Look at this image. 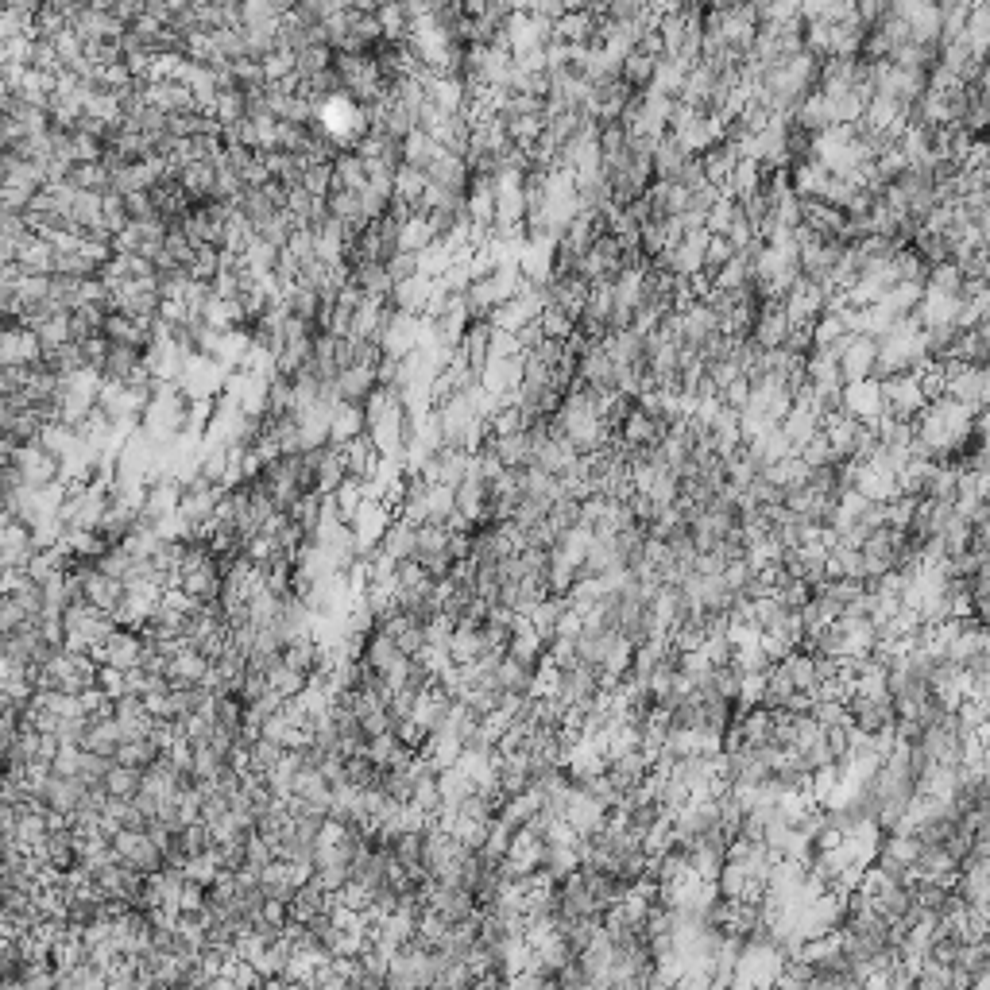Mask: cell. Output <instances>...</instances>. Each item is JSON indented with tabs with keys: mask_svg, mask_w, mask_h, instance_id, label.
<instances>
[{
	"mask_svg": "<svg viewBox=\"0 0 990 990\" xmlns=\"http://www.w3.org/2000/svg\"><path fill=\"white\" fill-rule=\"evenodd\" d=\"M120 743H124V731H120L117 716L93 720L89 731H86V739H82V747H86V751H97V755H105V758H117Z\"/></svg>",
	"mask_w": 990,
	"mask_h": 990,
	"instance_id": "obj_24",
	"label": "cell"
},
{
	"mask_svg": "<svg viewBox=\"0 0 990 990\" xmlns=\"http://www.w3.org/2000/svg\"><path fill=\"white\" fill-rule=\"evenodd\" d=\"M437 240L434 225H430V217L418 209V213H410L407 221H403V229H399V252H422V248H430Z\"/></svg>",
	"mask_w": 990,
	"mask_h": 990,
	"instance_id": "obj_26",
	"label": "cell"
},
{
	"mask_svg": "<svg viewBox=\"0 0 990 990\" xmlns=\"http://www.w3.org/2000/svg\"><path fill=\"white\" fill-rule=\"evenodd\" d=\"M789 337H793V321H789L782 298H766L755 325H751V341L758 349H786Z\"/></svg>",
	"mask_w": 990,
	"mask_h": 990,
	"instance_id": "obj_6",
	"label": "cell"
},
{
	"mask_svg": "<svg viewBox=\"0 0 990 990\" xmlns=\"http://www.w3.org/2000/svg\"><path fill=\"white\" fill-rule=\"evenodd\" d=\"M86 600L93 608H101V612L117 615L124 608V600H128V584L120 581V577H109V573H101V569H89L86 577Z\"/></svg>",
	"mask_w": 990,
	"mask_h": 990,
	"instance_id": "obj_13",
	"label": "cell"
},
{
	"mask_svg": "<svg viewBox=\"0 0 990 990\" xmlns=\"http://www.w3.org/2000/svg\"><path fill=\"white\" fill-rule=\"evenodd\" d=\"M39 360H43L39 333L31 325H24V321H8L4 325V337H0V368H8V364L28 368V364H39Z\"/></svg>",
	"mask_w": 990,
	"mask_h": 990,
	"instance_id": "obj_5",
	"label": "cell"
},
{
	"mask_svg": "<svg viewBox=\"0 0 990 990\" xmlns=\"http://www.w3.org/2000/svg\"><path fill=\"white\" fill-rule=\"evenodd\" d=\"M105 789H109V797H136V793L144 789V770H140V766L113 762V770L105 774Z\"/></svg>",
	"mask_w": 990,
	"mask_h": 990,
	"instance_id": "obj_28",
	"label": "cell"
},
{
	"mask_svg": "<svg viewBox=\"0 0 990 990\" xmlns=\"http://www.w3.org/2000/svg\"><path fill=\"white\" fill-rule=\"evenodd\" d=\"M66 182H70V186H78V190H93V194L113 190V175H109V167H105V163H74V171H70Z\"/></svg>",
	"mask_w": 990,
	"mask_h": 990,
	"instance_id": "obj_29",
	"label": "cell"
},
{
	"mask_svg": "<svg viewBox=\"0 0 990 990\" xmlns=\"http://www.w3.org/2000/svg\"><path fill=\"white\" fill-rule=\"evenodd\" d=\"M229 202H205V205H194L190 213H186V233L194 236L198 244H221L225 240V225H229Z\"/></svg>",
	"mask_w": 990,
	"mask_h": 990,
	"instance_id": "obj_9",
	"label": "cell"
},
{
	"mask_svg": "<svg viewBox=\"0 0 990 990\" xmlns=\"http://www.w3.org/2000/svg\"><path fill=\"white\" fill-rule=\"evenodd\" d=\"M372 12H376V20H379V28H383V39H387V43H407L410 24H414L410 0H379Z\"/></svg>",
	"mask_w": 990,
	"mask_h": 990,
	"instance_id": "obj_17",
	"label": "cell"
},
{
	"mask_svg": "<svg viewBox=\"0 0 990 990\" xmlns=\"http://www.w3.org/2000/svg\"><path fill=\"white\" fill-rule=\"evenodd\" d=\"M441 155H445V147L437 144V136L426 132V128H414L407 140H403V163L426 171V175H430V167H434Z\"/></svg>",
	"mask_w": 990,
	"mask_h": 990,
	"instance_id": "obj_19",
	"label": "cell"
},
{
	"mask_svg": "<svg viewBox=\"0 0 990 990\" xmlns=\"http://www.w3.org/2000/svg\"><path fill=\"white\" fill-rule=\"evenodd\" d=\"M840 372L844 379H867L878 376V337L871 333H851L847 345L840 349Z\"/></svg>",
	"mask_w": 990,
	"mask_h": 990,
	"instance_id": "obj_8",
	"label": "cell"
},
{
	"mask_svg": "<svg viewBox=\"0 0 990 990\" xmlns=\"http://www.w3.org/2000/svg\"><path fill=\"white\" fill-rule=\"evenodd\" d=\"M93 658L101 662V666H113V670H140V662H144V635H140V627H124L120 623L117 631L105 639V646H97L93 650Z\"/></svg>",
	"mask_w": 990,
	"mask_h": 990,
	"instance_id": "obj_4",
	"label": "cell"
},
{
	"mask_svg": "<svg viewBox=\"0 0 990 990\" xmlns=\"http://www.w3.org/2000/svg\"><path fill=\"white\" fill-rule=\"evenodd\" d=\"M124 202H128V217H132V221L159 217V209H155V194H151V190H132V194H124Z\"/></svg>",
	"mask_w": 990,
	"mask_h": 990,
	"instance_id": "obj_32",
	"label": "cell"
},
{
	"mask_svg": "<svg viewBox=\"0 0 990 990\" xmlns=\"http://www.w3.org/2000/svg\"><path fill=\"white\" fill-rule=\"evenodd\" d=\"M368 434V410L364 403H349V399H341L333 414H329V441H337V445H349L356 437Z\"/></svg>",
	"mask_w": 990,
	"mask_h": 990,
	"instance_id": "obj_14",
	"label": "cell"
},
{
	"mask_svg": "<svg viewBox=\"0 0 990 990\" xmlns=\"http://www.w3.org/2000/svg\"><path fill=\"white\" fill-rule=\"evenodd\" d=\"M437 786H441V801H445V809H457L461 801H465L468 793L476 789V782L468 778L465 770L453 762V766H441V774H437Z\"/></svg>",
	"mask_w": 990,
	"mask_h": 990,
	"instance_id": "obj_27",
	"label": "cell"
},
{
	"mask_svg": "<svg viewBox=\"0 0 990 990\" xmlns=\"http://www.w3.org/2000/svg\"><path fill=\"white\" fill-rule=\"evenodd\" d=\"M82 793H86V782H82V778H74V774H59V770H51V774H47V782H43V789H39L35 797H43V805H47L51 813H66V816H74V809H78V801H82Z\"/></svg>",
	"mask_w": 990,
	"mask_h": 990,
	"instance_id": "obj_12",
	"label": "cell"
},
{
	"mask_svg": "<svg viewBox=\"0 0 990 990\" xmlns=\"http://www.w3.org/2000/svg\"><path fill=\"white\" fill-rule=\"evenodd\" d=\"M144 97H147V105H155V109L167 113V117H178V113L198 109L194 89L186 86V82H178V78H155V82H144Z\"/></svg>",
	"mask_w": 990,
	"mask_h": 990,
	"instance_id": "obj_10",
	"label": "cell"
},
{
	"mask_svg": "<svg viewBox=\"0 0 990 990\" xmlns=\"http://www.w3.org/2000/svg\"><path fill=\"white\" fill-rule=\"evenodd\" d=\"M395 519V511H391V503L387 499H379V495H368L356 511H352V534H356V542H360V554L372 557V550L379 546V538H383V530L391 526Z\"/></svg>",
	"mask_w": 990,
	"mask_h": 990,
	"instance_id": "obj_3",
	"label": "cell"
},
{
	"mask_svg": "<svg viewBox=\"0 0 990 990\" xmlns=\"http://www.w3.org/2000/svg\"><path fill=\"white\" fill-rule=\"evenodd\" d=\"M387 271H391V279H395V283L422 275V271H418V252H395V256L387 260Z\"/></svg>",
	"mask_w": 990,
	"mask_h": 990,
	"instance_id": "obj_33",
	"label": "cell"
},
{
	"mask_svg": "<svg viewBox=\"0 0 990 990\" xmlns=\"http://www.w3.org/2000/svg\"><path fill=\"white\" fill-rule=\"evenodd\" d=\"M379 383V368L372 364H349V368H341L337 379H333V391H337V399H349V403H364L368 395H372V387Z\"/></svg>",
	"mask_w": 990,
	"mask_h": 990,
	"instance_id": "obj_16",
	"label": "cell"
},
{
	"mask_svg": "<svg viewBox=\"0 0 990 990\" xmlns=\"http://www.w3.org/2000/svg\"><path fill=\"white\" fill-rule=\"evenodd\" d=\"M658 59H662V55H654V51L639 47V51H631V55L623 59V66H619V78H623L627 86L635 89V93H642V89L654 86V70H658Z\"/></svg>",
	"mask_w": 990,
	"mask_h": 990,
	"instance_id": "obj_23",
	"label": "cell"
},
{
	"mask_svg": "<svg viewBox=\"0 0 990 990\" xmlns=\"http://www.w3.org/2000/svg\"><path fill=\"white\" fill-rule=\"evenodd\" d=\"M430 298H434V279H426V275L403 279V283H395V291H391V302H395L399 310H407V314H426Z\"/></svg>",
	"mask_w": 990,
	"mask_h": 990,
	"instance_id": "obj_22",
	"label": "cell"
},
{
	"mask_svg": "<svg viewBox=\"0 0 990 990\" xmlns=\"http://www.w3.org/2000/svg\"><path fill=\"white\" fill-rule=\"evenodd\" d=\"M333 70L341 78V93H349L352 101H360V105H376L379 97H383V89H387V78L379 70L376 51H368V55H345V51H337L333 55Z\"/></svg>",
	"mask_w": 990,
	"mask_h": 990,
	"instance_id": "obj_1",
	"label": "cell"
},
{
	"mask_svg": "<svg viewBox=\"0 0 990 990\" xmlns=\"http://www.w3.org/2000/svg\"><path fill=\"white\" fill-rule=\"evenodd\" d=\"M368 182H372V178H368V167H364L360 151H356V147H345V151H337V159H333V186L364 194V190H368Z\"/></svg>",
	"mask_w": 990,
	"mask_h": 990,
	"instance_id": "obj_20",
	"label": "cell"
},
{
	"mask_svg": "<svg viewBox=\"0 0 990 990\" xmlns=\"http://www.w3.org/2000/svg\"><path fill=\"white\" fill-rule=\"evenodd\" d=\"M267 681H271V693L283 700H294L306 685H310V677L302 670H294V666H287V662H279L275 670H267Z\"/></svg>",
	"mask_w": 990,
	"mask_h": 990,
	"instance_id": "obj_30",
	"label": "cell"
},
{
	"mask_svg": "<svg viewBox=\"0 0 990 990\" xmlns=\"http://www.w3.org/2000/svg\"><path fill=\"white\" fill-rule=\"evenodd\" d=\"M144 368V349L140 345H120V341H109V352H105V364H101V376L105 379H132L136 372Z\"/></svg>",
	"mask_w": 990,
	"mask_h": 990,
	"instance_id": "obj_18",
	"label": "cell"
},
{
	"mask_svg": "<svg viewBox=\"0 0 990 990\" xmlns=\"http://www.w3.org/2000/svg\"><path fill=\"white\" fill-rule=\"evenodd\" d=\"M333 905V894L329 890H321L318 882L310 878V882H302L298 890H294V898H291V921H310V917H318L321 909H329Z\"/></svg>",
	"mask_w": 990,
	"mask_h": 990,
	"instance_id": "obj_25",
	"label": "cell"
},
{
	"mask_svg": "<svg viewBox=\"0 0 990 990\" xmlns=\"http://www.w3.org/2000/svg\"><path fill=\"white\" fill-rule=\"evenodd\" d=\"M217 163H190V167H182V194L190 198V205H205V202H217Z\"/></svg>",
	"mask_w": 990,
	"mask_h": 990,
	"instance_id": "obj_15",
	"label": "cell"
},
{
	"mask_svg": "<svg viewBox=\"0 0 990 990\" xmlns=\"http://www.w3.org/2000/svg\"><path fill=\"white\" fill-rule=\"evenodd\" d=\"M287 213H291L294 229H314L329 209H325V198H318L314 190L291 186V194H287Z\"/></svg>",
	"mask_w": 990,
	"mask_h": 990,
	"instance_id": "obj_21",
	"label": "cell"
},
{
	"mask_svg": "<svg viewBox=\"0 0 990 990\" xmlns=\"http://www.w3.org/2000/svg\"><path fill=\"white\" fill-rule=\"evenodd\" d=\"M209 666H213V662L205 658L202 650H198L190 639H182V646L171 654V662H167V670L163 673H167V681H171L175 689H186V685H202Z\"/></svg>",
	"mask_w": 990,
	"mask_h": 990,
	"instance_id": "obj_11",
	"label": "cell"
},
{
	"mask_svg": "<svg viewBox=\"0 0 990 990\" xmlns=\"http://www.w3.org/2000/svg\"><path fill=\"white\" fill-rule=\"evenodd\" d=\"M132 565H136V554H132L124 542L109 546L105 554H97V569H101V573H109V577H120V581H128Z\"/></svg>",
	"mask_w": 990,
	"mask_h": 990,
	"instance_id": "obj_31",
	"label": "cell"
},
{
	"mask_svg": "<svg viewBox=\"0 0 990 990\" xmlns=\"http://www.w3.org/2000/svg\"><path fill=\"white\" fill-rule=\"evenodd\" d=\"M39 550H47V546H39V538L31 534L28 526L20 523L16 515H4V530H0V561H4V569H24Z\"/></svg>",
	"mask_w": 990,
	"mask_h": 990,
	"instance_id": "obj_7",
	"label": "cell"
},
{
	"mask_svg": "<svg viewBox=\"0 0 990 990\" xmlns=\"http://www.w3.org/2000/svg\"><path fill=\"white\" fill-rule=\"evenodd\" d=\"M840 410L867 422V426H878L886 418V391H882V379L867 376V379H851L844 383V395H840Z\"/></svg>",
	"mask_w": 990,
	"mask_h": 990,
	"instance_id": "obj_2",
	"label": "cell"
}]
</instances>
